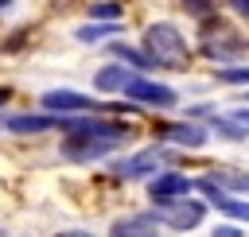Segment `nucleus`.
Segmentation results:
<instances>
[{
  "instance_id": "nucleus-1",
  "label": "nucleus",
  "mask_w": 249,
  "mask_h": 237,
  "mask_svg": "<svg viewBox=\"0 0 249 237\" xmlns=\"http://www.w3.org/2000/svg\"><path fill=\"white\" fill-rule=\"evenodd\" d=\"M58 132H62L58 155L66 163H97V159H109L113 152H121L132 140V128L124 120H109V117H97V113L62 117L58 120Z\"/></svg>"
},
{
  "instance_id": "nucleus-2",
  "label": "nucleus",
  "mask_w": 249,
  "mask_h": 237,
  "mask_svg": "<svg viewBox=\"0 0 249 237\" xmlns=\"http://www.w3.org/2000/svg\"><path fill=\"white\" fill-rule=\"evenodd\" d=\"M140 51L148 54L152 70H187L191 66V43L187 35L171 23V19H156L144 27V39H140Z\"/></svg>"
},
{
  "instance_id": "nucleus-3",
  "label": "nucleus",
  "mask_w": 249,
  "mask_h": 237,
  "mask_svg": "<svg viewBox=\"0 0 249 237\" xmlns=\"http://www.w3.org/2000/svg\"><path fill=\"white\" fill-rule=\"evenodd\" d=\"M198 51L214 62V66H237V58L249 54V39L241 31H233L226 19H202L198 27Z\"/></svg>"
},
{
  "instance_id": "nucleus-4",
  "label": "nucleus",
  "mask_w": 249,
  "mask_h": 237,
  "mask_svg": "<svg viewBox=\"0 0 249 237\" xmlns=\"http://www.w3.org/2000/svg\"><path fill=\"white\" fill-rule=\"evenodd\" d=\"M39 105H43V113H51V117H86V113H121V109H136V105H105V101H93L89 93H78V89H47L43 97H39Z\"/></svg>"
},
{
  "instance_id": "nucleus-5",
  "label": "nucleus",
  "mask_w": 249,
  "mask_h": 237,
  "mask_svg": "<svg viewBox=\"0 0 249 237\" xmlns=\"http://www.w3.org/2000/svg\"><path fill=\"white\" fill-rule=\"evenodd\" d=\"M163 163H171V152H167V144L156 140V144H148V148H140L132 155L113 159L109 171H113V179H152V175L163 171Z\"/></svg>"
},
{
  "instance_id": "nucleus-6",
  "label": "nucleus",
  "mask_w": 249,
  "mask_h": 237,
  "mask_svg": "<svg viewBox=\"0 0 249 237\" xmlns=\"http://www.w3.org/2000/svg\"><path fill=\"white\" fill-rule=\"evenodd\" d=\"M121 97H124L128 105H136V109H175V105H179V93H175L171 85L148 78V74H132L128 85L121 89Z\"/></svg>"
},
{
  "instance_id": "nucleus-7",
  "label": "nucleus",
  "mask_w": 249,
  "mask_h": 237,
  "mask_svg": "<svg viewBox=\"0 0 249 237\" xmlns=\"http://www.w3.org/2000/svg\"><path fill=\"white\" fill-rule=\"evenodd\" d=\"M206 214H210V206H206V198H179V202H167V206H156V218H160V225L163 229H171V233H191V229H198L202 221H206Z\"/></svg>"
},
{
  "instance_id": "nucleus-8",
  "label": "nucleus",
  "mask_w": 249,
  "mask_h": 237,
  "mask_svg": "<svg viewBox=\"0 0 249 237\" xmlns=\"http://www.w3.org/2000/svg\"><path fill=\"white\" fill-rule=\"evenodd\" d=\"M144 190H148L152 206H167V202L191 198V194H195V179H191V175H183V171H171V167H163L160 175H152V179L144 183Z\"/></svg>"
},
{
  "instance_id": "nucleus-9",
  "label": "nucleus",
  "mask_w": 249,
  "mask_h": 237,
  "mask_svg": "<svg viewBox=\"0 0 249 237\" xmlns=\"http://www.w3.org/2000/svg\"><path fill=\"white\" fill-rule=\"evenodd\" d=\"M156 140H160V144L187 148V152H198V148H206L210 128L198 124V120H171V124H160V128H156Z\"/></svg>"
},
{
  "instance_id": "nucleus-10",
  "label": "nucleus",
  "mask_w": 249,
  "mask_h": 237,
  "mask_svg": "<svg viewBox=\"0 0 249 237\" xmlns=\"http://www.w3.org/2000/svg\"><path fill=\"white\" fill-rule=\"evenodd\" d=\"M195 190H198V194L206 198V206L218 210L222 218H230V221H237V225H249V198L226 194V190H218V186H210V183H202V179H195Z\"/></svg>"
},
{
  "instance_id": "nucleus-11",
  "label": "nucleus",
  "mask_w": 249,
  "mask_h": 237,
  "mask_svg": "<svg viewBox=\"0 0 249 237\" xmlns=\"http://www.w3.org/2000/svg\"><path fill=\"white\" fill-rule=\"evenodd\" d=\"M160 218L156 210H136V214H124L109 225V237H160Z\"/></svg>"
},
{
  "instance_id": "nucleus-12",
  "label": "nucleus",
  "mask_w": 249,
  "mask_h": 237,
  "mask_svg": "<svg viewBox=\"0 0 249 237\" xmlns=\"http://www.w3.org/2000/svg\"><path fill=\"white\" fill-rule=\"evenodd\" d=\"M4 128L16 132V136H39V132H54L58 117H51V113H16V117L4 120Z\"/></svg>"
},
{
  "instance_id": "nucleus-13",
  "label": "nucleus",
  "mask_w": 249,
  "mask_h": 237,
  "mask_svg": "<svg viewBox=\"0 0 249 237\" xmlns=\"http://www.w3.org/2000/svg\"><path fill=\"white\" fill-rule=\"evenodd\" d=\"M202 183H210L226 194H241V198L249 194V171H237V167H214L202 175Z\"/></svg>"
},
{
  "instance_id": "nucleus-14",
  "label": "nucleus",
  "mask_w": 249,
  "mask_h": 237,
  "mask_svg": "<svg viewBox=\"0 0 249 237\" xmlns=\"http://www.w3.org/2000/svg\"><path fill=\"white\" fill-rule=\"evenodd\" d=\"M132 74H136V70H128V66H121V62H105V66L93 74V89H97V93H117V97H121V89L128 85Z\"/></svg>"
},
{
  "instance_id": "nucleus-15",
  "label": "nucleus",
  "mask_w": 249,
  "mask_h": 237,
  "mask_svg": "<svg viewBox=\"0 0 249 237\" xmlns=\"http://www.w3.org/2000/svg\"><path fill=\"white\" fill-rule=\"evenodd\" d=\"M206 120H210V124H206V128H210V136H218V140H230V144L249 140V128H245V124H237L230 113H210Z\"/></svg>"
},
{
  "instance_id": "nucleus-16",
  "label": "nucleus",
  "mask_w": 249,
  "mask_h": 237,
  "mask_svg": "<svg viewBox=\"0 0 249 237\" xmlns=\"http://www.w3.org/2000/svg\"><path fill=\"white\" fill-rule=\"evenodd\" d=\"M109 51H113V58H117L121 66H128V70H136V74H144V70H152V62H148V54H144V51H136V47H128V43H113Z\"/></svg>"
},
{
  "instance_id": "nucleus-17",
  "label": "nucleus",
  "mask_w": 249,
  "mask_h": 237,
  "mask_svg": "<svg viewBox=\"0 0 249 237\" xmlns=\"http://www.w3.org/2000/svg\"><path fill=\"white\" fill-rule=\"evenodd\" d=\"M109 35H121V23H82L78 31H74V39L78 43H101V39H109Z\"/></svg>"
},
{
  "instance_id": "nucleus-18",
  "label": "nucleus",
  "mask_w": 249,
  "mask_h": 237,
  "mask_svg": "<svg viewBox=\"0 0 249 237\" xmlns=\"http://www.w3.org/2000/svg\"><path fill=\"white\" fill-rule=\"evenodd\" d=\"M121 16H124V8H121V4H113V0L89 4V19H93V23H121Z\"/></svg>"
},
{
  "instance_id": "nucleus-19",
  "label": "nucleus",
  "mask_w": 249,
  "mask_h": 237,
  "mask_svg": "<svg viewBox=\"0 0 249 237\" xmlns=\"http://www.w3.org/2000/svg\"><path fill=\"white\" fill-rule=\"evenodd\" d=\"M214 78L226 85H249V66H218Z\"/></svg>"
},
{
  "instance_id": "nucleus-20",
  "label": "nucleus",
  "mask_w": 249,
  "mask_h": 237,
  "mask_svg": "<svg viewBox=\"0 0 249 237\" xmlns=\"http://www.w3.org/2000/svg\"><path fill=\"white\" fill-rule=\"evenodd\" d=\"M179 4H183V12H187V16H195V19H210V16H214V8H218L214 0H179Z\"/></svg>"
},
{
  "instance_id": "nucleus-21",
  "label": "nucleus",
  "mask_w": 249,
  "mask_h": 237,
  "mask_svg": "<svg viewBox=\"0 0 249 237\" xmlns=\"http://www.w3.org/2000/svg\"><path fill=\"white\" fill-rule=\"evenodd\" d=\"M226 8H233L241 19H249V0H226Z\"/></svg>"
},
{
  "instance_id": "nucleus-22",
  "label": "nucleus",
  "mask_w": 249,
  "mask_h": 237,
  "mask_svg": "<svg viewBox=\"0 0 249 237\" xmlns=\"http://www.w3.org/2000/svg\"><path fill=\"white\" fill-rule=\"evenodd\" d=\"M230 117H233L237 124H245V128H249V105H237V109H230Z\"/></svg>"
},
{
  "instance_id": "nucleus-23",
  "label": "nucleus",
  "mask_w": 249,
  "mask_h": 237,
  "mask_svg": "<svg viewBox=\"0 0 249 237\" xmlns=\"http://www.w3.org/2000/svg\"><path fill=\"white\" fill-rule=\"evenodd\" d=\"M214 237H241L237 225H214Z\"/></svg>"
},
{
  "instance_id": "nucleus-24",
  "label": "nucleus",
  "mask_w": 249,
  "mask_h": 237,
  "mask_svg": "<svg viewBox=\"0 0 249 237\" xmlns=\"http://www.w3.org/2000/svg\"><path fill=\"white\" fill-rule=\"evenodd\" d=\"M54 237H93V233H89V229H58Z\"/></svg>"
},
{
  "instance_id": "nucleus-25",
  "label": "nucleus",
  "mask_w": 249,
  "mask_h": 237,
  "mask_svg": "<svg viewBox=\"0 0 249 237\" xmlns=\"http://www.w3.org/2000/svg\"><path fill=\"white\" fill-rule=\"evenodd\" d=\"M8 97H12V89H8V85H0V109L8 105Z\"/></svg>"
},
{
  "instance_id": "nucleus-26",
  "label": "nucleus",
  "mask_w": 249,
  "mask_h": 237,
  "mask_svg": "<svg viewBox=\"0 0 249 237\" xmlns=\"http://www.w3.org/2000/svg\"><path fill=\"white\" fill-rule=\"evenodd\" d=\"M12 4H16V0H0V12H4V8H12Z\"/></svg>"
},
{
  "instance_id": "nucleus-27",
  "label": "nucleus",
  "mask_w": 249,
  "mask_h": 237,
  "mask_svg": "<svg viewBox=\"0 0 249 237\" xmlns=\"http://www.w3.org/2000/svg\"><path fill=\"white\" fill-rule=\"evenodd\" d=\"M245 101H249V93H245Z\"/></svg>"
}]
</instances>
